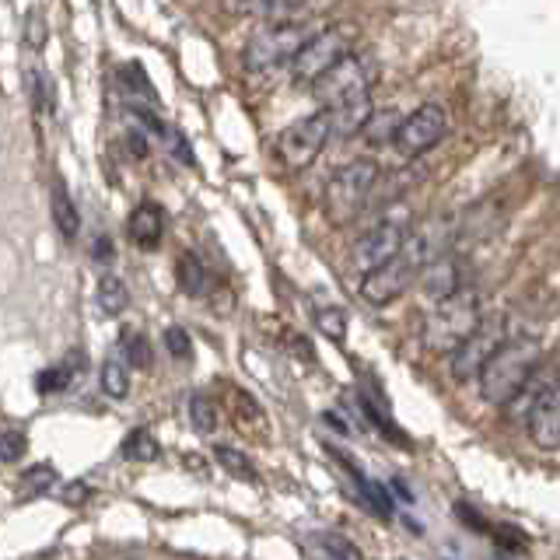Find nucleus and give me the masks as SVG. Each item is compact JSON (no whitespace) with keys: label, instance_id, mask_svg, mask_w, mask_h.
<instances>
[{"label":"nucleus","instance_id":"1","mask_svg":"<svg viewBox=\"0 0 560 560\" xmlns=\"http://www.w3.org/2000/svg\"><path fill=\"white\" fill-rule=\"evenodd\" d=\"M539 340L533 337H504V343L483 361V368L477 372L480 382V396L494 407H508L518 393L522 385L536 375L539 364Z\"/></svg>","mask_w":560,"mask_h":560},{"label":"nucleus","instance_id":"2","mask_svg":"<svg viewBox=\"0 0 560 560\" xmlns=\"http://www.w3.org/2000/svg\"><path fill=\"white\" fill-rule=\"evenodd\" d=\"M480 319H483L480 294L459 288L455 294L442 298V302H434L420 337H424V347L434 350V354H452V350L480 326Z\"/></svg>","mask_w":560,"mask_h":560},{"label":"nucleus","instance_id":"3","mask_svg":"<svg viewBox=\"0 0 560 560\" xmlns=\"http://www.w3.org/2000/svg\"><path fill=\"white\" fill-rule=\"evenodd\" d=\"M378 183V165L368 162V158H354L343 168L332 172V179L326 183V197L323 210L332 224H347L361 214V207L372 197V189Z\"/></svg>","mask_w":560,"mask_h":560},{"label":"nucleus","instance_id":"4","mask_svg":"<svg viewBox=\"0 0 560 560\" xmlns=\"http://www.w3.org/2000/svg\"><path fill=\"white\" fill-rule=\"evenodd\" d=\"M315 32L312 22H277V25H262L249 43H245L242 63L253 74L262 70H273L280 63H291L294 52L305 46V39Z\"/></svg>","mask_w":560,"mask_h":560},{"label":"nucleus","instance_id":"5","mask_svg":"<svg viewBox=\"0 0 560 560\" xmlns=\"http://www.w3.org/2000/svg\"><path fill=\"white\" fill-rule=\"evenodd\" d=\"M329 137H332L329 113L323 109V113L305 116V119H298V122H291V127L280 130L277 140H273V158L280 162V168L302 172L323 154V148L329 144Z\"/></svg>","mask_w":560,"mask_h":560},{"label":"nucleus","instance_id":"6","mask_svg":"<svg viewBox=\"0 0 560 560\" xmlns=\"http://www.w3.org/2000/svg\"><path fill=\"white\" fill-rule=\"evenodd\" d=\"M350 52V28L343 25H329V28H315L305 46L294 52V60H291V78L294 84L302 88V84H315L319 81L326 70L343 60Z\"/></svg>","mask_w":560,"mask_h":560},{"label":"nucleus","instance_id":"7","mask_svg":"<svg viewBox=\"0 0 560 560\" xmlns=\"http://www.w3.org/2000/svg\"><path fill=\"white\" fill-rule=\"evenodd\" d=\"M420 267H424V259H420L407 242H402V249L393 256V259H385L382 267L375 270H368L364 280H361V298L368 305H393L396 298H402L410 288H413V280L420 273Z\"/></svg>","mask_w":560,"mask_h":560},{"label":"nucleus","instance_id":"8","mask_svg":"<svg viewBox=\"0 0 560 560\" xmlns=\"http://www.w3.org/2000/svg\"><path fill=\"white\" fill-rule=\"evenodd\" d=\"M372 84H375L372 60L350 49L343 60L332 63V67L326 70V74L312 84V95H315V102L323 105V109H329V105H340V102H347V98L372 95Z\"/></svg>","mask_w":560,"mask_h":560},{"label":"nucleus","instance_id":"9","mask_svg":"<svg viewBox=\"0 0 560 560\" xmlns=\"http://www.w3.org/2000/svg\"><path fill=\"white\" fill-rule=\"evenodd\" d=\"M445 133H448V116L442 105H420V109L399 119L393 144L402 158H420L442 144Z\"/></svg>","mask_w":560,"mask_h":560},{"label":"nucleus","instance_id":"10","mask_svg":"<svg viewBox=\"0 0 560 560\" xmlns=\"http://www.w3.org/2000/svg\"><path fill=\"white\" fill-rule=\"evenodd\" d=\"M504 337H508L504 319H480V326L472 329L469 337L448 354L452 358V375L455 378H477L483 361L504 343Z\"/></svg>","mask_w":560,"mask_h":560},{"label":"nucleus","instance_id":"11","mask_svg":"<svg viewBox=\"0 0 560 560\" xmlns=\"http://www.w3.org/2000/svg\"><path fill=\"white\" fill-rule=\"evenodd\" d=\"M410 235V221L407 218H385L378 221L372 232H368L358 245H354V267L361 273L368 270H375L382 267L385 259H393L399 249H402V242H407Z\"/></svg>","mask_w":560,"mask_h":560},{"label":"nucleus","instance_id":"12","mask_svg":"<svg viewBox=\"0 0 560 560\" xmlns=\"http://www.w3.org/2000/svg\"><path fill=\"white\" fill-rule=\"evenodd\" d=\"M525 424H529V438L536 442V448L542 452L560 448V382H550L547 389L529 402Z\"/></svg>","mask_w":560,"mask_h":560},{"label":"nucleus","instance_id":"13","mask_svg":"<svg viewBox=\"0 0 560 560\" xmlns=\"http://www.w3.org/2000/svg\"><path fill=\"white\" fill-rule=\"evenodd\" d=\"M417 280L431 302H442V298L463 288V267H459V259H452L448 253H438L434 259H428L424 267H420Z\"/></svg>","mask_w":560,"mask_h":560},{"label":"nucleus","instance_id":"14","mask_svg":"<svg viewBox=\"0 0 560 560\" xmlns=\"http://www.w3.org/2000/svg\"><path fill=\"white\" fill-rule=\"evenodd\" d=\"M127 232H130V238L140 245V249H158V242H162V235H165V210L158 203H151V200L137 203L133 214H130Z\"/></svg>","mask_w":560,"mask_h":560},{"label":"nucleus","instance_id":"15","mask_svg":"<svg viewBox=\"0 0 560 560\" xmlns=\"http://www.w3.org/2000/svg\"><path fill=\"white\" fill-rule=\"evenodd\" d=\"M329 130L337 137H354L361 133V127L368 122V116L375 113L372 95H358V98H347L340 105H329Z\"/></svg>","mask_w":560,"mask_h":560},{"label":"nucleus","instance_id":"16","mask_svg":"<svg viewBox=\"0 0 560 560\" xmlns=\"http://www.w3.org/2000/svg\"><path fill=\"white\" fill-rule=\"evenodd\" d=\"M305 560H364L361 550L340 533H312L302 539Z\"/></svg>","mask_w":560,"mask_h":560},{"label":"nucleus","instance_id":"17","mask_svg":"<svg viewBox=\"0 0 560 560\" xmlns=\"http://www.w3.org/2000/svg\"><path fill=\"white\" fill-rule=\"evenodd\" d=\"M175 277H179V288L189 298H203L214 288V273L203 267V259L197 253H183L179 256V267H175Z\"/></svg>","mask_w":560,"mask_h":560},{"label":"nucleus","instance_id":"18","mask_svg":"<svg viewBox=\"0 0 560 560\" xmlns=\"http://www.w3.org/2000/svg\"><path fill=\"white\" fill-rule=\"evenodd\" d=\"M49 214H52V224H57V232L70 242V238H78L81 232V214H78V207L74 200H70V192L63 186L52 189V203H49Z\"/></svg>","mask_w":560,"mask_h":560},{"label":"nucleus","instance_id":"19","mask_svg":"<svg viewBox=\"0 0 560 560\" xmlns=\"http://www.w3.org/2000/svg\"><path fill=\"white\" fill-rule=\"evenodd\" d=\"M95 302H98L102 315H122L130 305V291H127V284H122L119 277L105 273L98 280V288H95Z\"/></svg>","mask_w":560,"mask_h":560},{"label":"nucleus","instance_id":"20","mask_svg":"<svg viewBox=\"0 0 560 560\" xmlns=\"http://www.w3.org/2000/svg\"><path fill=\"white\" fill-rule=\"evenodd\" d=\"M119 358L127 361V364H133V368H140V372H148L151 361H154V350H151L144 332L127 326V329L119 332Z\"/></svg>","mask_w":560,"mask_h":560},{"label":"nucleus","instance_id":"21","mask_svg":"<svg viewBox=\"0 0 560 560\" xmlns=\"http://www.w3.org/2000/svg\"><path fill=\"white\" fill-rule=\"evenodd\" d=\"M102 393L109 399H127L130 396V364L119 354L102 364Z\"/></svg>","mask_w":560,"mask_h":560},{"label":"nucleus","instance_id":"22","mask_svg":"<svg viewBox=\"0 0 560 560\" xmlns=\"http://www.w3.org/2000/svg\"><path fill=\"white\" fill-rule=\"evenodd\" d=\"M158 455H162V445H158V438L144 428L130 431L127 438H122V459L130 463H154Z\"/></svg>","mask_w":560,"mask_h":560},{"label":"nucleus","instance_id":"23","mask_svg":"<svg viewBox=\"0 0 560 560\" xmlns=\"http://www.w3.org/2000/svg\"><path fill=\"white\" fill-rule=\"evenodd\" d=\"M214 459L232 472L235 480H242V483H259V472H256V466H253V459L245 452H238V448H232V445H218L214 448Z\"/></svg>","mask_w":560,"mask_h":560},{"label":"nucleus","instance_id":"24","mask_svg":"<svg viewBox=\"0 0 560 560\" xmlns=\"http://www.w3.org/2000/svg\"><path fill=\"white\" fill-rule=\"evenodd\" d=\"M347 469L354 472V483H358V490H361V498L368 501V508L378 515V518H389L393 515V498H389V490H385L382 483H375V480H368L364 472H358L354 466L347 463Z\"/></svg>","mask_w":560,"mask_h":560},{"label":"nucleus","instance_id":"25","mask_svg":"<svg viewBox=\"0 0 560 560\" xmlns=\"http://www.w3.org/2000/svg\"><path fill=\"white\" fill-rule=\"evenodd\" d=\"M57 483V469H52L49 463H39L22 472V483H18V498H39L46 494V490Z\"/></svg>","mask_w":560,"mask_h":560},{"label":"nucleus","instance_id":"26","mask_svg":"<svg viewBox=\"0 0 560 560\" xmlns=\"http://www.w3.org/2000/svg\"><path fill=\"white\" fill-rule=\"evenodd\" d=\"M189 424L192 431H200V434H210L218 428V407H214V399L197 393V396H189Z\"/></svg>","mask_w":560,"mask_h":560},{"label":"nucleus","instance_id":"27","mask_svg":"<svg viewBox=\"0 0 560 560\" xmlns=\"http://www.w3.org/2000/svg\"><path fill=\"white\" fill-rule=\"evenodd\" d=\"M396 127H399V116L396 113H372L364 127H361V133L372 140V144H385V140H393Z\"/></svg>","mask_w":560,"mask_h":560},{"label":"nucleus","instance_id":"28","mask_svg":"<svg viewBox=\"0 0 560 560\" xmlns=\"http://www.w3.org/2000/svg\"><path fill=\"white\" fill-rule=\"evenodd\" d=\"M70 382H74V368H70V364H52V368H46V372H39V378H35V385H39L43 396L63 393Z\"/></svg>","mask_w":560,"mask_h":560},{"label":"nucleus","instance_id":"29","mask_svg":"<svg viewBox=\"0 0 560 560\" xmlns=\"http://www.w3.org/2000/svg\"><path fill=\"white\" fill-rule=\"evenodd\" d=\"M315 326H319L332 343H343L347 337V315L340 308H319L315 312Z\"/></svg>","mask_w":560,"mask_h":560},{"label":"nucleus","instance_id":"30","mask_svg":"<svg viewBox=\"0 0 560 560\" xmlns=\"http://www.w3.org/2000/svg\"><path fill=\"white\" fill-rule=\"evenodd\" d=\"M28 452V438L22 431H4L0 434V463H18Z\"/></svg>","mask_w":560,"mask_h":560},{"label":"nucleus","instance_id":"31","mask_svg":"<svg viewBox=\"0 0 560 560\" xmlns=\"http://www.w3.org/2000/svg\"><path fill=\"white\" fill-rule=\"evenodd\" d=\"M165 350L175 358V361H189L192 358V340H189V332L179 329V326H168L165 329Z\"/></svg>","mask_w":560,"mask_h":560},{"label":"nucleus","instance_id":"32","mask_svg":"<svg viewBox=\"0 0 560 560\" xmlns=\"http://www.w3.org/2000/svg\"><path fill=\"white\" fill-rule=\"evenodd\" d=\"M119 74H122V84H127L130 92L137 88V92H144L148 98H154V88H151V81L144 78V67H140V63H127V67L119 70Z\"/></svg>","mask_w":560,"mask_h":560},{"label":"nucleus","instance_id":"33","mask_svg":"<svg viewBox=\"0 0 560 560\" xmlns=\"http://www.w3.org/2000/svg\"><path fill=\"white\" fill-rule=\"evenodd\" d=\"M162 137H165V144H168V151L179 158L183 165H197V158H192V148L183 140V133L179 130H172V127H165L162 130Z\"/></svg>","mask_w":560,"mask_h":560},{"label":"nucleus","instance_id":"34","mask_svg":"<svg viewBox=\"0 0 560 560\" xmlns=\"http://www.w3.org/2000/svg\"><path fill=\"white\" fill-rule=\"evenodd\" d=\"M25 43L32 49H43V43H46V25H43V14L39 11L28 14V22H25Z\"/></svg>","mask_w":560,"mask_h":560},{"label":"nucleus","instance_id":"35","mask_svg":"<svg viewBox=\"0 0 560 560\" xmlns=\"http://www.w3.org/2000/svg\"><path fill=\"white\" fill-rule=\"evenodd\" d=\"M92 256L98 259V262H113V256H116V249H113V242L109 238H95V245H92Z\"/></svg>","mask_w":560,"mask_h":560},{"label":"nucleus","instance_id":"36","mask_svg":"<svg viewBox=\"0 0 560 560\" xmlns=\"http://www.w3.org/2000/svg\"><path fill=\"white\" fill-rule=\"evenodd\" d=\"M127 144H130V151H133V154H140V158H144V154H148V144H144V133H140V130H130V137H127Z\"/></svg>","mask_w":560,"mask_h":560},{"label":"nucleus","instance_id":"37","mask_svg":"<svg viewBox=\"0 0 560 560\" xmlns=\"http://www.w3.org/2000/svg\"><path fill=\"white\" fill-rule=\"evenodd\" d=\"M63 498H67V504H78V501L88 498V487H84V483H70Z\"/></svg>","mask_w":560,"mask_h":560},{"label":"nucleus","instance_id":"38","mask_svg":"<svg viewBox=\"0 0 560 560\" xmlns=\"http://www.w3.org/2000/svg\"><path fill=\"white\" fill-rule=\"evenodd\" d=\"M305 0H267L270 11H291V8H302Z\"/></svg>","mask_w":560,"mask_h":560}]
</instances>
